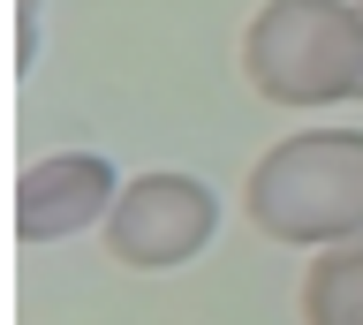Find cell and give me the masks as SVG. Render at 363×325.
<instances>
[{
    "label": "cell",
    "mask_w": 363,
    "mask_h": 325,
    "mask_svg": "<svg viewBox=\"0 0 363 325\" xmlns=\"http://www.w3.org/2000/svg\"><path fill=\"white\" fill-rule=\"evenodd\" d=\"M242 219L288 250H333L363 234V129H295L250 166Z\"/></svg>",
    "instance_id": "1"
},
{
    "label": "cell",
    "mask_w": 363,
    "mask_h": 325,
    "mask_svg": "<svg viewBox=\"0 0 363 325\" xmlns=\"http://www.w3.org/2000/svg\"><path fill=\"white\" fill-rule=\"evenodd\" d=\"M242 76L272 106L363 98V0H265L242 30Z\"/></svg>",
    "instance_id": "2"
},
{
    "label": "cell",
    "mask_w": 363,
    "mask_h": 325,
    "mask_svg": "<svg viewBox=\"0 0 363 325\" xmlns=\"http://www.w3.org/2000/svg\"><path fill=\"white\" fill-rule=\"evenodd\" d=\"M212 227H220L212 182L182 174V166H159V174L121 182V197H113L99 234H106L113 265H129V273H174V265H189L212 242Z\"/></svg>",
    "instance_id": "3"
},
{
    "label": "cell",
    "mask_w": 363,
    "mask_h": 325,
    "mask_svg": "<svg viewBox=\"0 0 363 325\" xmlns=\"http://www.w3.org/2000/svg\"><path fill=\"white\" fill-rule=\"evenodd\" d=\"M113 197H121V174H113L106 152H45L16 174L8 219H16L23 250H38V242H68L84 227H106Z\"/></svg>",
    "instance_id": "4"
},
{
    "label": "cell",
    "mask_w": 363,
    "mask_h": 325,
    "mask_svg": "<svg viewBox=\"0 0 363 325\" xmlns=\"http://www.w3.org/2000/svg\"><path fill=\"white\" fill-rule=\"evenodd\" d=\"M303 325H363V234L311 257V273H303Z\"/></svg>",
    "instance_id": "5"
}]
</instances>
